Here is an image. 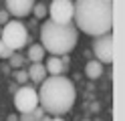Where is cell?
Listing matches in <instances>:
<instances>
[{
  "instance_id": "obj_4",
  "label": "cell",
  "mask_w": 125,
  "mask_h": 121,
  "mask_svg": "<svg viewBox=\"0 0 125 121\" xmlns=\"http://www.w3.org/2000/svg\"><path fill=\"white\" fill-rule=\"evenodd\" d=\"M0 40L12 51H18L28 43V30L20 20H8L0 32Z\"/></svg>"
},
{
  "instance_id": "obj_9",
  "label": "cell",
  "mask_w": 125,
  "mask_h": 121,
  "mask_svg": "<svg viewBox=\"0 0 125 121\" xmlns=\"http://www.w3.org/2000/svg\"><path fill=\"white\" fill-rule=\"evenodd\" d=\"M44 69H46V75H62L67 67H65V63H62V59L59 55H52V56L46 59Z\"/></svg>"
},
{
  "instance_id": "obj_23",
  "label": "cell",
  "mask_w": 125,
  "mask_h": 121,
  "mask_svg": "<svg viewBox=\"0 0 125 121\" xmlns=\"http://www.w3.org/2000/svg\"><path fill=\"white\" fill-rule=\"evenodd\" d=\"M0 32H2V26H0Z\"/></svg>"
},
{
  "instance_id": "obj_18",
  "label": "cell",
  "mask_w": 125,
  "mask_h": 121,
  "mask_svg": "<svg viewBox=\"0 0 125 121\" xmlns=\"http://www.w3.org/2000/svg\"><path fill=\"white\" fill-rule=\"evenodd\" d=\"M16 89H18V83H16V85H10L8 91H10V93H16Z\"/></svg>"
},
{
  "instance_id": "obj_10",
  "label": "cell",
  "mask_w": 125,
  "mask_h": 121,
  "mask_svg": "<svg viewBox=\"0 0 125 121\" xmlns=\"http://www.w3.org/2000/svg\"><path fill=\"white\" fill-rule=\"evenodd\" d=\"M46 77H49V75H46V69H44L42 63H32V65H30V69H28V79L32 81V83H38V85H41Z\"/></svg>"
},
{
  "instance_id": "obj_16",
  "label": "cell",
  "mask_w": 125,
  "mask_h": 121,
  "mask_svg": "<svg viewBox=\"0 0 125 121\" xmlns=\"http://www.w3.org/2000/svg\"><path fill=\"white\" fill-rule=\"evenodd\" d=\"M32 12L36 18H42V16H46V6L44 4H34L32 6Z\"/></svg>"
},
{
  "instance_id": "obj_15",
  "label": "cell",
  "mask_w": 125,
  "mask_h": 121,
  "mask_svg": "<svg viewBox=\"0 0 125 121\" xmlns=\"http://www.w3.org/2000/svg\"><path fill=\"white\" fill-rule=\"evenodd\" d=\"M12 48L10 46H6L4 43H2V40H0V59H8V56H12Z\"/></svg>"
},
{
  "instance_id": "obj_19",
  "label": "cell",
  "mask_w": 125,
  "mask_h": 121,
  "mask_svg": "<svg viewBox=\"0 0 125 121\" xmlns=\"http://www.w3.org/2000/svg\"><path fill=\"white\" fill-rule=\"evenodd\" d=\"M6 121H18V115H8V119Z\"/></svg>"
},
{
  "instance_id": "obj_21",
  "label": "cell",
  "mask_w": 125,
  "mask_h": 121,
  "mask_svg": "<svg viewBox=\"0 0 125 121\" xmlns=\"http://www.w3.org/2000/svg\"><path fill=\"white\" fill-rule=\"evenodd\" d=\"M41 121H51V117H46V115H42V117H41Z\"/></svg>"
},
{
  "instance_id": "obj_2",
  "label": "cell",
  "mask_w": 125,
  "mask_h": 121,
  "mask_svg": "<svg viewBox=\"0 0 125 121\" xmlns=\"http://www.w3.org/2000/svg\"><path fill=\"white\" fill-rule=\"evenodd\" d=\"M77 99L75 85L65 75H49L41 83L38 91V105L44 109V113L51 115H65L73 109Z\"/></svg>"
},
{
  "instance_id": "obj_13",
  "label": "cell",
  "mask_w": 125,
  "mask_h": 121,
  "mask_svg": "<svg viewBox=\"0 0 125 121\" xmlns=\"http://www.w3.org/2000/svg\"><path fill=\"white\" fill-rule=\"evenodd\" d=\"M24 61H26V56L16 55V53H12V56H8V63H10V67H14V69H20L22 65H24Z\"/></svg>"
},
{
  "instance_id": "obj_22",
  "label": "cell",
  "mask_w": 125,
  "mask_h": 121,
  "mask_svg": "<svg viewBox=\"0 0 125 121\" xmlns=\"http://www.w3.org/2000/svg\"><path fill=\"white\" fill-rule=\"evenodd\" d=\"M105 2H109V4H113V0H105Z\"/></svg>"
},
{
  "instance_id": "obj_20",
  "label": "cell",
  "mask_w": 125,
  "mask_h": 121,
  "mask_svg": "<svg viewBox=\"0 0 125 121\" xmlns=\"http://www.w3.org/2000/svg\"><path fill=\"white\" fill-rule=\"evenodd\" d=\"M51 121H65V119H61L59 115H54V117H51Z\"/></svg>"
},
{
  "instance_id": "obj_11",
  "label": "cell",
  "mask_w": 125,
  "mask_h": 121,
  "mask_svg": "<svg viewBox=\"0 0 125 121\" xmlns=\"http://www.w3.org/2000/svg\"><path fill=\"white\" fill-rule=\"evenodd\" d=\"M85 75H87V79H99L101 75H103V63L101 61H89L87 65H85Z\"/></svg>"
},
{
  "instance_id": "obj_12",
  "label": "cell",
  "mask_w": 125,
  "mask_h": 121,
  "mask_svg": "<svg viewBox=\"0 0 125 121\" xmlns=\"http://www.w3.org/2000/svg\"><path fill=\"white\" fill-rule=\"evenodd\" d=\"M44 56H46V51H44L42 44H30L28 55H26V59H28L30 63H42Z\"/></svg>"
},
{
  "instance_id": "obj_14",
  "label": "cell",
  "mask_w": 125,
  "mask_h": 121,
  "mask_svg": "<svg viewBox=\"0 0 125 121\" xmlns=\"http://www.w3.org/2000/svg\"><path fill=\"white\" fill-rule=\"evenodd\" d=\"M14 81H16L18 85H26V81H28V71L18 69L16 73H14Z\"/></svg>"
},
{
  "instance_id": "obj_5",
  "label": "cell",
  "mask_w": 125,
  "mask_h": 121,
  "mask_svg": "<svg viewBox=\"0 0 125 121\" xmlns=\"http://www.w3.org/2000/svg\"><path fill=\"white\" fill-rule=\"evenodd\" d=\"M38 105V91L28 85H22L14 93V107L18 113H28Z\"/></svg>"
},
{
  "instance_id": "obj_3",
  "label": "cell",
  "mask_w": 125,
  "mask_h": 121,
  "mask_svg": "<svg viewBox=\"0 0 125 121\" xmlns=\"http://www.w3.org/2000/svg\"><path fill=\"white\" fill-rule=\"evenodd\" d=\"M79 43V28L73 22L59 24L52 20H46L41 28V44L51 55H67Z\"/></svg>"
},
{
  "instance_id": "obj_8",
  "label": "cell",
  "mask_w": 125,
  "mask_h": 121,
  "mask_svg": "<svg viewBox=\"0 0 125 121\" xmlns=\"http://www.w3.org/2000/svg\"><path fill=\"white\" fill-rule=\"evenodd\" d=\"M32 6H34V0H6V10L16 18L28 16L32 12Z\"/></svg>"
},
{
  "instance_id": "obj_1",
  "label": "cell",
  "mask_w": 125,
  "mask_h": 121,
  "mask_svg": "<svg viewBox=\"0 0 125 121\" xmlns=\"http://www.w3.org/2000/svg\"><path fill=\"white\" fill-rule=\"evenodd\" d=\"M75 26L89 36H99L113 28V4L105 0H75Z\"/></svg>"
},
{
  "instance_id": "obj_6",
  "label": "cell",
  "mask_w": 125,
  "mask_h": 121,
  "mask_svg": "<svg viewBox=\"0 0 125 121\" xmlns=\"http://www.w3.org/2000/svg\"><path fill=\"white\" fill-rule=\"evenodd\" d=\"M93 55H95L97 61H101L103 65H111L113 63V34L111 32L95 36V40H93Z\"/></svg>"
},
{
  "instance_id": "obj_24",
  "label": "cell",
  "mask_w": 125,
  "mask_h": 121,
  "mask_svg": "<svg viewBox=\"0 0 125 121\" xmlns=\"http://www.w3.org/2000/svg\"><path fill=\"white\" fill-rule=\"evenodd\" d=\"M83 121H89V119H83Z\"/></svg>"
},
{
  "instance_id": "obj_7",
  "label": "cell",
  "mask_w": 125,
  "mask_h": 121,
  "mask_svg": "<svg viewBox=\"0 0 125 121\" xmlns=\"http://www.w3.org/2000/svg\"><path fill=\"white\" fill-rule=\"evenodd\" d=\"M46 12L51 14L52 22L69 24L73 22V0H52L51 6L46 8Z\"/></svg>"
},
{
  "instance_id": "obj_17",
  "label": "cell",
  "mask_w": 125,
  "mask_h": 121,
  "mask_svg": "<svg viewBox=\"0 0 125 121\" xmlns=\"http://www.w3.org/2000/svg\"><path fill=\"white\" fill-rule=\"evenodd\" d=\"M8 20H10V14H8V10H6V8H4V10H0V24H6Z\"/></svg>"
}]
</instances>
